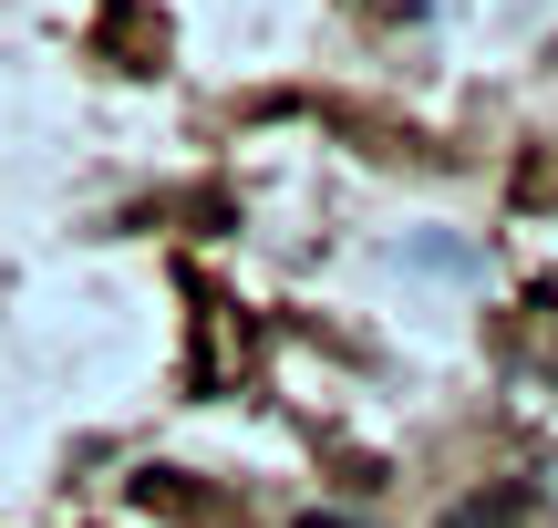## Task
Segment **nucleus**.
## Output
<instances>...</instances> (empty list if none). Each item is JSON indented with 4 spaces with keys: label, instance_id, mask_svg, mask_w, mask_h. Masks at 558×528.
I'll return each mask as SVG.
<instances>
[{
    "label": "nucleus",
    "instance_id": "2",
    "mask_svg": "<svg viewBox=\"0 0 558 528\" xmlns=\"http://www.w3.org/2000/svg\"><path fill=\"white\" fill-rule=\"evenodd\" d=\"M300 528H352V518H331V508H311V518H300Z\"/></svg>",
    "mask_w": 558,
    "mask_h": 528
},
{
    "label": "nucleus",
    "instance_id": "1",
    "mask_svg": "<svg viewBox=\"0 0 558 528\" xmlns=\"http://www.w3.org/2000/svg\"><path fill=\"white\" fill-rule=\"evenodd\" d=\"M435 528H538V488H527V477H497V488L456 497Z\"/></svg>",
    "mask_w": 558,
    "mask_h": 528
}]
</instances>
